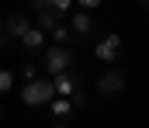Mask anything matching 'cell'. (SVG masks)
I'll use <instances>...</instances> for the list:
<instances>
[{
	"mask_svg": "<svg viewBox=\"0 0 149 128\" xmlns=\"http://www.w3.org/2000/svg\"><path fill=\"white\" fill-rule=\"evenodd\" d=\"M94 55L101 59V62H114L118 55H121V35H104L101 42H97V48H94Z\"/></svg>",
	"mask_w": 149,
	"mask_h": 128,
	"instance_id": "3",
	"label": "cell"
},
{
	"mask_svg": "<svg viewBox=\"0 0 149 128\" xmlns=\"http://www.w3.org/2000/svg\"><path fill=\"white\" fill-rule=\"evenodd\" d=\"M52 7H56V14H70L73 0H52Z\"/></svg>",
	"mask_w": 149,
	"mask_h": 128,
	"instance_id": "14",
	"label": "cell"
},
{
	"mask_svg": "<svg viewBox=\"0 0 149 128\" xmlns=\"http://www.w3.org/2000/svg\"><path fill=\"white\" fill-rule=\"evenodd\" d=\"M10 86H14V73L10 69H0V93H7Z\"/></svg>",
	"mask_w": 149,
	"mask_h": 128,
	"instance_id": "12",
	"label": "cell"
},
{
	"mask_svg": "<svg viewBox=\"0 0 149 128\" xmlns=\"http://www.w3.org/2000/svg\"><path fill=\"white\" fill-rule=\"evenodd\" d=\"M28 28H35V24H31L24 14H10V17H7V24H3V38H7V42H10V38H24V35H28Z\"/></svg>",
	"mask_w": 149,
	"mask_h": 128,
	"instance_id": "5",
	"label": "cell"
},
{
	"mask_svg": "<svg viewBox=\"0 0 149 128\" xmlns=\"http://www.w3.org/2000/svg\"><path fill=\"white\" fill-rule=\"evenodd\" d=\"M52 42H56V45H66V42H70V28H66V24H59V28L52 31Z\"/></svg>",
	"mask_w": 149,
	"mask_h": 128,
	"instance_id": "11",
	"label": "cell"
},
{
	"mask_svg": "<svg viewBox=\"0 0 149 128\" xmlns=\"http://www.w3.org/2000/svg\"><path fill=\"white\" fill-rule=\"evenodd\" d=\"M21 45H24V48H42V45H45V31H38V28H28V35L21 38Z\"/></svg>",
	"mask_w": 149,
	"mask_h": 128,
	"instance_id": "9",
	"label": "cell"
},
{
	"mask_svg": "<svg viewBox=\"0 0 149 128\" xmlns=\"http://www.w3.org/2000/svg\"><path fill=\"white\" fill-rule=\"evenodd\" d=\"M21 76H24L28 83H31V80H38V73H35V66H31V62H24V66H21Z\"/></svg>",
	"mask_w": 149,
	"mask_h": 128,
	"instance_id": "15",
	"label": "cell"
},
{
	"mask_svg": "<svg viewBox=\"0 0 149 128\" xmlns=\"http://www.w3.org/2000/svg\"><path fill=\"white\" fill-rule=\"evenodd\" d=\"M56 128H70V125H63V121H59V125H56Z\"/></svg>",
	"mask_w": 149,
	"mask_h": 128,
	"instance_id": "16",
	"label": "cell"
},
{
	"mask_svg": "<svg viewBox=\"0 0 149 128\" xmlns=\"http://www.w3.org/2000/svg\"><path fill=\"white\" fill-rule=\"evenodd\" d=\"M49 111H52L56 118H70V111H73V104H70L66 97H56V100L49 104Z\"/></svg>",
	"mask_w": 149,
	"mask_h": 128,
	"instance_id": "10",
	"label": "cell"
},
{
	"mask_svg": "<svg viewBox=\"0 0 149 128\" xmlns=\"http://www.w3.org/2000/svg\"><path fill=\"white\" fill-rule=\"evenodd\" d=\"M21 100L28 107H42V104H52L56 100V86L52 80H31V83L21 86Z\"/></svg>",
	"mask_w": 149,
	"mask_h": 128,
	"instance_id": "1",
	"label": "cell"
},
{
	"mask_svg": "<svg viewBox=\"0 0 149 128\" xmlns=\"http://www.w3.org/2000/svg\"><path fill=\"white\" fill-rule=\"evenodd\" d=\"M35 10H38V31H45V28H59V17L63 14H56V7H52V0H35Z\"/></svg>",
	"mask_w": 149,
	"mask_h": 128,
	"instance_id": "4",
	"label": "cell"
},
{
	"mask_svg": "<svg viewBox=\"0 0 149 128\" xmlns=\"http://www.w3.org/2000/svg\"><path fill=\"white\" fill-rule=\"evenodd\" d=\"M52 86H56V97H66V100H70L73 90H76V80L70 76V73H59V76L52 80Z\"/></svg>",
	"mask_w": 149,
	"mask_h": 128,
	"instance_id": "7",
	"label": "cell"
},
{
	"mask_svg": "<svg viewBox=\"0 0 149 128\" xmlns=\"http://www.w3.org/2000/svg\"><path fill=\"white\" fill-rule=\"evenodd\" d=\"M125 86V73L121 69H111V73H104L101 80H97V93H104V97H111Z\"/></svg>",
	"mask_w": 149,
	"mask_h": 128,
	"instance_id": "6",
	"label": "cell"
},
{
	"mask_svg": "<svg viewBox=\"0 0 149 128\" xmlns=\"http://www.w3.org/2000/svg\"><path fill=\"white\" fill-rule=\"evenodd\" d=\"M0 118H3V107H0Z\"/></svg>",
	"mask_w": 149,
	"mask_h": 128,
	"instance_id": "17",
	"label": "cell"
},
{
	"mask_svg": "<svg viewBox=\"0 0 149 128\" xmlns=\"http://www.w3.org/2000/svg\"><path fill=\"white\" fill-rule=\"evenodd\" d=\"M0 31H3V28H0Z\"/></svg>",
	"mask_w": 149,
	"mask_h": 128,
	"instance_id": "18",
	"label": "cell"
},
{
	"mask_svg": "<svg viewBox=\"0 0 149 128\" xmlns=\"http://www.w3.org/2000/svg\"><path fill=\"white\" fill-rule=\"evenodd\" d=\"M70 62H73V55H70V48H63V45H52V48L45 52V69H49L52 80H56L59 73H66Z\"/></svg>",
	"mask_w": 149,
	"mask_h": 128,
	"instance_id": "2",
	"label": "cell"
},
{
	"mask_svg": "<svg viewBox=\"0 0 149 128\" xmlns=\"http://www.w3.org/2000/svg\"><path fill=\"white\" fill-rule=\"evenodd\" d=\"M70 24H73V31H76V35H87V31L94 28V21H90V14H83V10H76Z\"/></svg>",
	"mask_w": 149,
	"mask_h": 128,
	"instance_id": "8",
	"label": "cell"
},
{
	"mask_svg": "<svg viewBox=\"0 0 149 128\" xmlns=\"http://www.w3.org/2000/svg\"><path fill=\"white\" fill-rule=\"evenodd\" d=\"M70 104H73V107H83V104H87V93H83L80 86L73 90V97H70Z\"/></svg>",
	"mask_w": 149,
	"mask_h": 128,
	"instance_id": "13",
	"label": "cell"
}]
</instances>
